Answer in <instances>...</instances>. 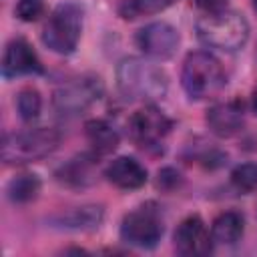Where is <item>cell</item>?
I'll list each match as a JSON object with an SVG mask.
<instances>
[{"instance_id": "obj_1", "label": "cell", "mask_w": 257, "mask_h": 257, "mask_svg": "<svg viewBox=\"0 0 257 257\" xmlns=\"http://www.w3.org/2000/svg\"><path fill=\"white\" fill-rule=\"evenodd\" d=\"M116 84L126 100L153 102L165 96L169 88L167 72L145 58H124L116 66Z\"/></svg>"}, {"instance_id": "obj_2", "label": "cell", "mask_w": 257, "mask_h": 257, "mask_svg": "<svg viewBox=\"0 0 257 257\" xmlns=\"http://www.w3.org/2000/svg\"><path fill=\"white\" fill-rule=\"evenodd\" d=\"M197 38L205 46L235 52L245 46L249 38V24L243 14L233 10L205 14L197 22Z\"/></svg>"}, {"instance_id": "obj_3", "label": "cell", "mask_w": 257, "mask_h": 257, "mask_svg": "<svg viewBox=\"0 0 257 257\" xmlns=\"http://www.w3.org/2000/svg\"><path fill=\"white\" fill-rule=\"evenodd\" d=\"M225 82H227L225 70L213 54L199 50V52H191L185 58L181 84L189 94V98L193 100L211 98L223 90Z\"/></svg>"}, {"instance_id": "obj_4", "label": "cell", "mask_w": 257, "mask_h": 257, "mask_svg": "<svg viewBox=\"0 0 257 257\" xmlns=\"http://www.w3.org/2000/svg\"><path fill=\"white\" fill-rule=\"evenodd\" d=\"M60 145V133L48 126H34L10 133L2 141V161L6 165H26L54 153Z\"/></svg>"}, {"instance_id": "obj_5", "label": "cell", "mask_w": 257, "mask_h": 257, "mask_svg": "<svg viewBox=\"0 0 257 257\" xmlns=\"http://www.w3.org/2000/svg\"><path fill=\"white\" fill-rule=\"evenodd\" d=\"M82 32V8L74 2L58 4L42 28V42L56 54H70Z\"/></svg>"}, {"instance_id": "obj_6", "label": "cell", "mask_w": 257, "mask_h": 257, "mask_svg": "<svg viewBox=\"0 0 257 257\" xmlns=\"http://www.w3.org/2000/svg\"><path fill=\"white\" fill-rule=\"evenodd\" d=\"M102 94V80L92 74L72 78L58 86L52 96L54 110L60 116H78L90 108Z\"/></svg>"}, {"instance_id": "obj_7", "label": "cell", "mask_w": 257, "mask_h": 257, "mask_svg": "<svg viewBox=\"0 0 257 257\" xmlns=\"http://www.w3.org/2000/svg\"><path fill=\"white\" fill-rule=\"evenodd\" d=\"M163 237V221L157 209L143 205L122 217L120 239L141 249H153Z\"/></svg>"}, {"instance_id": "obj_8", "label": "cell", "mask_w": 257, "mask_h": 257, "mask_svg": "<svg viewBox=\"0 0 257 257\" xmlns=\"http://www.w3.org/2000/svg\"><path fill=\"white\" fill-rule=\"evenodd\" d=\"M173 122L167 118L165 112H161L157 106L153 104H147L145 108L137 110L131 120H128V131H131V137L139 143V145H145V147H153V145H159L171 131Z\"/></svg>"}, {"instance_id": "obj_9", "label": "cell", "mask_w": 257, "mask_h": 257, "mask_svg": "<svg viewBox=\"0 0 257 257\" xmlns=\"http://www.w3.org/2000/svg\"><path fill=\"white\" fill-rule=\"evenodd\" d=\"M175 249L181 255L187 257H197V255H207L213 249V239L211 233L205 225V221L199 215H189L185 217L173 235Z\"/></svg>"}, {"instance_id": "obj_10", "label": "cell", "mask_w": 257, "mask_h": 257, "mask_svg": "<svg viewBox=\"0 0 257 257\" xmlns=\"http://www.w3.org/2000/svg\"><path fill=\"white\" fill-rule=\"evenodd\" d=\"M137 46L151 58H171L179 46V32L167 22H151L137 32Z\"/></svg>"}, {"instance_id": "obj_11", "label": "cell", "mask_w": 257, "mask_h": 257, "mask_svg": "<svg viewBox=\"0 0 257 257\" xmlns=\"http://www.w3.org/2000/svg\"><path fill=\"white\" fill-rule=\"evenodd\" d=\"M42 64L34 52V48L24 38H14L6 44L2 56V76L16 78L22 74H40Z\"/></svg>"}, {"instance_id": "obj_12", "label": "cell", "mask_w": 257, "mask_h": 257, "mask_svg": "<svg viewBox=\"0 0 257 257\" xmlns=\"http://www.w3.org/2000/svg\"><path fill=\"white\" fill-rule=\"evenodd\" d=\"M205 120L213 135L223 139L233 137L243 128V102L239 100L217 102L207 110Z\"/></svg>"}, {"instance_id": "obj_13", "label": "cell", "mask_w": 257, "mask_h": 257, "mask_svg": "<svg viewBox=\"0 0 257 257\" xmlns=\"http://www.w3.org/2000/svg\"><path fill=\"white\" fill-rule=\"evenodd\" d=\"M104 177L118 189L135 191L147 183V169L133 157H116L106 167Z\"/></svg>"}, {"instance_id": "obj_14", "label": "cell", "mask_w": 257, "mask_h": 257, "mask_svg": "<svg viewBox=\"0 0 257 257\" xmlns=\"http://www.w3.org/2000/svg\"><path fill=\"white\" fill-rule=\"evenodd\" d=\"M98 159L96 155H78L56 171V179L68 187H88L96 181Z\"/></svg>"}, {"instance_id": "obj_15", "label": "cell", "mask_w": 257, "mask_h": 257, "mask_svg": "<svg viewBox=\"0 0 257 257\" xmlns=\"http://www.w3.org/2000/svg\"><path fill=\"white\" fill-rule=\"evenodd\" d=\"M245 221L243 215L237 211H225L221 213L213 225H211V239L219 245H235L243 237Z\"/></svg>"}, {"instance_id": "obj_16", "label": "cell", "mask_w": 257, "mask_h": 257, "mask_svg": "<svg viewBox=\"0 0 257 257\" xmlns=\"http://www.w3.org/2000/svg\"><path fill=\"white\" fill-rule=\"evenodd\" d=\"M84 135L96 155H108L118 147V133L102 118H92L84 124Z\"/></svg>"}, {"instance_id": "obj_17", "label": "cell", "mask_w": 257, "mask_h": 257, "mask_svg": "<svg viewBox=\"0 0 257 257\" xmlns=\"http://www.w3.org/2000/svg\"><path fill=\"white\" fill-rule=\"evenodd\" d=\"M102 221V207L98 205H84L76 207L68 213H62L56 223L66 229H76V231H92L100 225Z\"/></svg>"}, {"instance_id": "obj_18", "label": "cell", "mask_w": 257, "mask_h": 257, "mask_svg": "<svg viewBox=\"0 0 257 257\" xmlns=\"http://www.w3.org/2000/svg\"><path fill=\"white\" fill-rule=\"evenodd\" d=\"M40 179L32 173H22V175H16L8 187H6V193H8V199L12 203H30L38 197L40 193Z\"/></svg>"}, {"instance_id": "obj_19", "label": "cell", "mask_w": 257, "mask_h": 257, "mask_svg": "<svg viewBox=\"0 0 257 257\" xmlns=\"http://www.w3.org/2000/svg\"><path fill=\"white\" fill-rule=\"evenodd\" d=\"M177 0H128L120 6L118 12L124 20H135L139 16H149V14L163 12L165 8H169Z\"/></svg>"}, {"instance_id": "obj_20", "label": "cell", "mask_w": 257, "mask_h": 257, "mask_svg": "<svg viewBox=\"0 0 257 257\" xmlns=\"http://www.w3.org/2000/svg\"><path fill=\"white\" fill-rule=\"evenodd\" d=\"M16 108H18V114L22 120L30 122L34 120L38 114H40V108H42V96L36 88L32 86H26L18 92L16 96Z\"/></svg>"}, {"instance_id": "obj_21", "label": "cell", "mask_w": 257, "mask_h": 257, "mask_svg": "<svg viewBox=\"0 0 257 257\" xmlns=\"http://www.w3.org/2000/svg\"><path fill=\"white\" fill-rule=\"evenodd\" d=\"M231 183L243 191V193H251L257 189V165L253 163H243L239 167L233 169L231 173Z\"/></svg>"}, {"instance_id": "obj_22", "label": "cell", "mask_w": 257, "mask_h": 257, "mask_svg": "<svg viewBox=\"0 0 257 257\" xmlns=\"http://www.w3.org/2000/svg\"><path fill=\"white\" fill-rule=\"evenodd\" d=\"M44 14V0H18L16 16L22 22H34Z\"/></svg>"}, {"instance_id": "obj_23", "label": "cell", "mask_w": 257, "mask_h": 257, "mask_svg": "<svg viewBox=\"0 0 257 257\" xmlns=\"http://www.w3.org/2000/svg\"><path fill=\"white\" fill-rule=\"evenodd\" d=\"M227 2L229 0H195L197 8H201L205 14H215V12L227 10Z\"/></svg>"}, {"instance_id": "obj_24", "label": "cell", "mask_w": 257, "mask_h": 257, "mask_svg": "<svg viewBox=\"0 0 257 257\" xmlns=\"http://www.w3.org/2000/svg\"><path fill=\"white\" fill-rule=\"evenodd\" d=\"M169 181L173 183V187L179 185V173L173 171V169L161 171V173H159V187H165V189H167V183H169Z\"/></svg>"}, {"instance_id": "obj_25", "label": "cell", "mask_w": 257, "mask_h": 257, "mask_svg": "<svg viewBox=\"0 0 257 257\" xmlns=\"http://www.w3.org/2000/svg\"><path fill=\"white\" fill-rule=\"evenodd\" d=\"M251 102H253V110H255V114H257V84H255V88H253V94H251Z\"/></svg>"}, {"instance_id": "obj_26", "label": "cell", "mask_w": 257, "mask_h": 257, "mask_svg": "<svg viewBox=\"0 0 257 257\" xmlns=\"http://www.w3.org/2000/svg\"><path fill=\"white\" fill-rule=\"evenodd\" d=\"M253 8H255V12H257V0H253Z\"/></svg>"}]
</instances>
